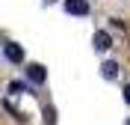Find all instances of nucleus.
<instances>
[{"label":"nucleus","mask_w":130,"mask_h":125,"mask_svg":"<svg viewBox=\"0 0 130 125\" xmlns=\"http://www.w3.org/2000/svg\"><path fill=\"white\" fill-rule=\"evenodd\" d=\"M44 122H47V125L56 122V110H53V107H44Z\"/></svg>","instance_id":"obj_6"},{"label":"nucleus","mask_w":130,"mask_h":125,"mask_svg":"<svg viewBox=\"0 0 130 125\" xmlns=\"http://www.w3.org/2000/svg\"><path fill=\"white\" fill-rule=\"evenodd\" d=\"M109 45H112L109 33H106V30H98V33H95V48H98V51H106Z\"/></svg>","instance_id":"obj_4"},{"label":"nucleus","mask_w":130,"mask_h":125,"mask_svg":"<svg viewBox=\"0 0 130 125\" xmlns=\"http://www.w3.org/2000/svg\"><path fill=\"white\" fill-rule=\"evenodd\" d=\"M101 72H104V77H109V81H112V77H118V63H112V60H109V63H104V66H101Z\"/></svg>","instance_id":"obj_5"},{"label":"nucleus","mask_w":130,"mask_h":125,"mask_svg":"<svg viewBox=\"0 0 130 125\" xmlns=\"http://www.w3.org/2000/svg\"><path fill=\"white\" fill-rule=\"evenodd\" d=\"M3 54H6L9 63H21V60H24V48H21V45H15V42H9L6 48H3Z\"/></svg>","instance_id":"obj_2"},{"label":"nucleus","mask_w":130,"mask_h":125,"mask_svg":"<svg viewBox=\"0 0 130 125\" xmlns=\"http://www.w3.org/2000/svg\"><path fill=\"white\" fill-rule=\"evenodd\" d=\"M127 125H130V122H127Z\"/></svg>","instance_id":"obj_9"},{"label":"nucleus","mask_w":130,"mask_h":125,"mask_svg":"<svg viewBox=\"0 0 130 125\" xmlns=\"http://www.w3.org/2000/svg\"><path fill=\"white\" fill-rule=\"evenodd\" d=\"M65 12L68 15H89V3L86 0H65Z\"/></svg>","instance_id":"obj_1"},{"label":"nucleus","mask_w":130,"mask_h":125,"mask_svg":"<svg viewBox=\"0 0 130 125\" xmlns=\"http://www.w3.org/2000/svg\"><path fill=\"white\" fill-rule=\"evenodd\" d=\"M9 92H24V83H9Z\"/></svg>","instance_id":"obj_7"},{"label":"nucleus","mask_w":130,"mask_h":125,"mask_svg":"<svg viewBox=\"0 0 130 125\" xmlns=\"http://www.w3.org/2000/svg\"><path fill=\"white\" fill-rule=\"evenodd\" d=\"M27 77H30L32 83H44V77H47V72H44V66H39V63H32V66L27 69Z\"/></svg>","instance_id":"obj_3"},{"label":"nucleus","mask_w":130,"mask_h":125,"mask_svg":"<svg viewBox=\"0 0 130 125\" xmlns=\"http://www.w3.org/2000/svg\"><path fill=\"white\" fill-rule=\"evenodd\" d=\"M124 101L130 104V86H124Z\"/></svg>","instance_id":"obj_8"}]
</instances>
